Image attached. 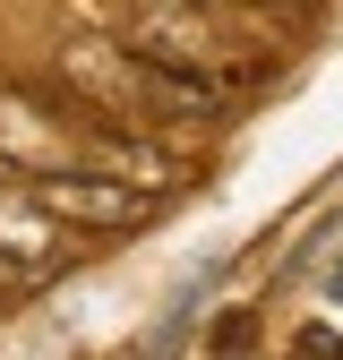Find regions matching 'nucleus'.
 <instances>
[{"label":"nucleus","mask_w":343,"mask_h":360,"mask_svg":"<svg viewBox=\"0 0 343 360\" xmlns=\"http://www.w3.org/2000/svg\"><path fill=\"white\" fill-rule=\"evenodd\" d=\"M26 198L43 206V214H60V223H95V232H129V223H146L155 214V198L146 189H129V180H112V172H95V163H52V172H26Z\"/></svg>","instance_id":"obj_1"},{"label":"nucleus","mask_w":343,"mask_h":360,"mask_svg":"<svg viewBox=\"0 0 343 360\" xmlns=\"http://www.w3.org/2000/svg\"><path fill=\"white\" fill-rule=\"evenodd\" d=\"M129 103L146 120H224V86L181 69V60H138L129 52Z\"/></svg>","instance_id":"obj_2"},{"label":"nucleus","mask_w":343,"mask_h":360,"mask_svg":"<svg viewBox=\"0 0 343 360\" xmlns=\"http://www.w3.org/2000/svg\"><path fill=\"white\" fill-rule=\"evenodd\" d=\"M129 52L198 69L214 52V26H206V9H189V0H138V9H129Z\"/></svg>","instance_id":"obj_3"},{"label":"nucleus","mask_w":343,"mask_h":360,"mask_svg":"<svg viewBox=\"0 0 343 360\" xmlns=\"http://www.w3.org/2000/svg\"><path fill=\"white\" fill-rule=\"evenodd\" d=\"M86 163L95 172H112V180H129V189H146V198H163V189H181V163H172L155 138H120V129H86Z\"/></svg>","instance_id":"obj_4"}]
</instances>
